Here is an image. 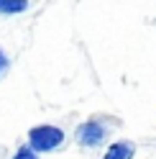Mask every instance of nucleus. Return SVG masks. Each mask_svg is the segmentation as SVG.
Listing matches in <instances>:
<instances>
[{
  "instance_id": "423d86ee",
  "label": "nucleus",
  "mask_w": 156,
  "mask_h": 159,
  "mask_svg": "<svg viewBox=\"0 0 156 159\" xmlns=\"http://www.w3.org/2000/svg\"><path fill=\"white\" fill-rule=\"evenodd\" d=\"M11 69H13V59H11V54H8L3 46H0V82L11 75Z\"/></svg>"
},
{
  "instance_id": "f257e3e1",
  "label": "nucleus",
  "mask_w": 156,
  "mask_h": 159,
  "mask_svg": "<svg viewBox=\"0 0 156 159\" xmlns=\"http://www.w3.org/2000/svg\"><path fill=\"white\" fill-rule=\"evenodd\" d=\"M113 131L115 123L108 116H87L74 126L72 141L84 152H95V149H105L113 141Z\"/></svg>"
},
{
  "instance_id": "7ed1b4c3",
  "label": "nucleus",
  "mask_w": 156,
  "mask_h": 159,
  "mask_svg": "<svg viewBox=\"0 0 156 159\" xmlns=\"http://www.w3.org/2000/svg\"><path fill=\"white\" fill-rule=\"evenodd\" d=\"M136 152H138L136 141H131V139H113L102 149L100 159H136Z\"/></svg>"
},
{
  "instance_id": "20e7f679",
  "label": "nucleus",
  "mask_w": 156,
  "mask_h": 159,
  "mask_svg": "<svg viewBox=\"0 0 156 159\" xmlns=\"http://www.w3.org/2000/svg\"><path fill=\"white\" fill-rule=\"evenodd\" d=\"M36 3L38 0H0V21L28 16L36 8Z\"/></svg>"
},
{
  "instance_id": "39448f33",
  "label": "nucleus",
  "mask_w": 156,
  "mask_h": 159,
  "mask_svg": "<svg viewBox=\"0 0 156 159\" xmlns=\"http://www.w3.org/2000/svg\"><path fill=\"white\" fill-rule=\"evenodd\" d=\"M11 159H44L41 154H36L31 146H28L26 141L23 144H18L15 149H13V154H11Z\"/></svg>"
},
{
  "instance_id": "f03ea898",
  "label": "nucleus",
  "mask_w": 156,
  "mask_h": 159,
  "mask_svg": "<svg viewBox=\"0 0 156 159\" xmlns=\"http://www.w3.org/2000/svg\"><path fill=\"white\" fill-rule=\"evenodd\" d=\"M26 144L33 149L36 154L49 157V154H59L62 149H67L69 144V134L67 128L59 123H33L26 134Z\"/></svg>"
}]
</instances>
